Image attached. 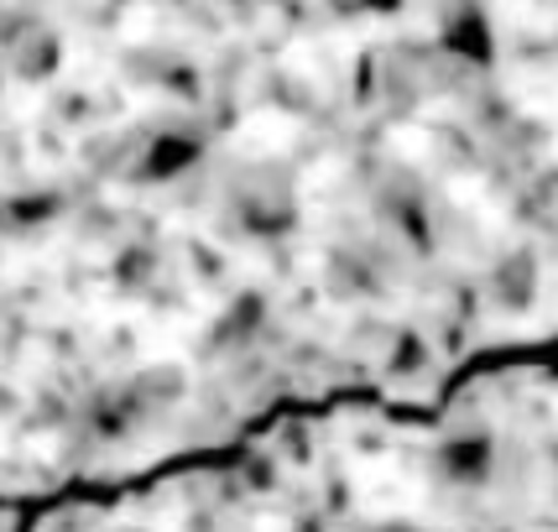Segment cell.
Instances as JSON below:
<instances>
[{"label":"cell","instance_id":"6da1fadb","mask_svg":"<svg viewBox=\"0 0 558 532\" xmlns=\"http://www.w3.org/2000/svg\"><path fill=\"white\" fill-rule=\"evenodd\" d=\"M0 532H26L22 507H16V501H0Z\"/></svg>","mask_w":558,"mask_h":532}]
</instances>
